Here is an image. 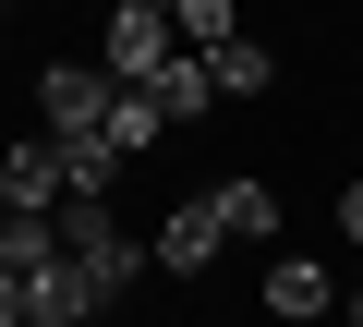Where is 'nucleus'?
Masks as SVG:
<instances>
[{
    "label": "nucleus",
    "instance_id": "nucleus-1",
    "mask_svg": "<svg viewBox=\"0 0 363 327\" xmlns=\"http://www.w3.org/2000/svg\"><path fill=\"white\" fill-rule=\"evenodd\" d=\"M61 243H73V267H85L109 303L145 291V267H157V243H133V231L109 218V194H73V206H61Z\"/></svg>",
    "mask_w": 363,
    "mask_h": 327
},
{
    "label": "nucleus",
    "instance_id": "nucleus-2",
    "mask_svg": "<svg viewBox=\"0 0 363 327\" xmlns=\"http://www.w3.org/2000/svg\"><path fill=\"white\" fill-rule=\"evenodd\" d=\"M182 61V25L157 13V0H109V37H97V73L109 85H157Z\"/></svg>",
    "mask_w": 363,
    "mask_h": 327
},
{
    "label": "nucleus",
    "instance_id": "nucleus-3",
    "mask_svg": "<svg viewBox=\"0 0 363 327\" xmlns=\"http://www.w3.org/2000/svg\"><path fill=\"white\" fill-rule=\"evenodd\" d=\"M121 97H133V85H109L97 61H49V73H37V109H49V145H97Z\"/></svg>",
    "mask_w": 363,
    "mask_h": 327
},
{
    "label": "nucleus",
    "instance_id": "nucleus-4",
    "mask_svg": "<svg viewBox=\"0 0 363 327\" xmlns=\"http://www.w3.org/2000/svg\"><path fill=\"white\" fill-rule=\"evenodd\" d=\"M0 206H13V218H61V206H73V170H61L49 133H25L13 157H0Z\"/></svg>",
    "mask_w": 363,
    "mask_h": 327
},
{
    "label": "nucleus",
    "instance_id": "nucleus-5",
    "mask_svg": "<svg viewBox=\"0 0 363 327\" xmlns=\"http://www.w3.org/2000/svg\"><path fill=\"white\" fill-rule=\"evenodd\" d=\"M218 243H230V231H218V206H206V194H194V206H169V218H157V279H206V267H218Z\"/></svg>",
    "mask_w": 363,
    "mask_h": 327
},
{
    "label": "nucleus",
    "instance_id": "nucleus-6",
    "mask_svg": "<svg viewBox=\"0 0 363 327\" xmlns=\"http://www.w3.org/2000/svg\"><path fill=\"white\" fill-rule=\"evenodd\" d=\"M97 303H109V291L73 267V243H61V267H37V279H25V315H37V327H85Z\"/></svg>",
    "mask_w": 363,
    "mask_h": 327
},
{
    "label": "nucleus",
    "instance_id": "nucleus-7",
    "mask_svg": "<svg viewBox=\"0 0 363 327\" xmlns=\"http://www.w3.org/2000/svg\"><path fill=\"white\" fill-rule=\"evenodd\" d=\"M327 303H339V279H327L315 255H279V267H267V315H279V327H303V315H327Z\"/></svg>",
    "mask_w": 363,
    "mask_h": 327
},
{
    "label": "nucleus",
    "instance_id": "nucleus-8",
    "mask_svg": "<svg viewBox=\"0 0 363 327\" xmlns=\"http://www.w3.org/2000/svg\"><path fill=\"white\" fill-rule=\"evenodd\" d=\"M206 206H218V231H230V243H279V194H267V182H242V170H230V182H206Z\"/></svg>",
    "mask_w": 363,
    "mask_h": 327
},
{
    "label": "nucleus",
    "instance_id": "nucleus-9",
    "mask_svg": "<svg viewBox=\"0 0 363 327\" xmlns=\"http://www.w3.org/2000/svg\"><path fill=\"white\" fill-rule=\"evenodd\" d=\"M145 97H157V109H169V121H206V109H218V73H206V61H194V49H182V61H169V73H157V85H145Z\"/></svg>",
    "mask_w": 363,
    "mask_h": 327
},
{
    "label": "nucleus",
    "instance_id": "nucleus-10",
    "mask_svg": "<svg viewBox=\"0 0 363 327\" xmlns=\"http://www.w3.org/2000/svg\"><path fill=\"white\" fill-rule=\"evenodd\" d=\"M194 61L218 73V97H255V85L279 73V61H267V37H230V49H194Z\"/></svg>",
    "mask_w": 363,
    "mask_h": 327
},
{
    "label": "nucleus",
    "instance_id": "nucleus-11",
    "mask_svg": "<svg viewBox=\"0 0 363 327\" xmlns=\"http://www.w3.org/2000/svg\"><path fill=\"white\" fill-rule=\"evenodd\" d=\"M157 133H169V109H157V97H145V85H133V97H121V109H109V133H97V145H109V157H145V145H157Z\"/></svg>",
    "mask_w": 363,
    "mask_h": 327
},
{
    "label": "nucleus",
    "instance_id": "nucleus-12",
    "mask_svg": "<svg viewBox=\"0 0 363 327\" xmlns=\"http://www.w3.org/2000/svg\"><path fill=\"white\" fill-rule=\"evenodd\" d=\"M61 170H73V194H109V182H121V157H109V145H61Z\"/></svg>",
    "mask_w": 363,
    "mask_h": 327
},
{
    "label": "nucleus",
    "instance_id": "nucleus-13",
    "mask_svg": "<svg viewBox=\"0 0 363 327\" xmlns=\"http://www.w3.org/2000/svg\"><path fill=\"white\" fill-rule=\"evenodd\" d=\"M0 327H37V315H25V279H13V267H0Z\"/></svg>",
    "mask_w": 363,
    "mask_h": 327
},
{
    "label": "nucleus",
    "instance_id": "nucleus-14",
    "mask_svg": "<svg viewBox=\"0 0 363 327\" xmlns=\"http://www.w3.org/2000/svg\"><path fill=\"white\" fill-rule=\"evenodd\" d=\"M339 231H351V243H363V182H351V194H339Z\"/></svg>",
    "mask_w": 363,
    "mask_h": 327
},
{
    "label": "nucleus",
    "instance_id": "nucleus-15",
    "mask_svg": "<svg viewBox=\"0 0 363 327\" xmlns=\"http://www.w3.org/2000/svg\"><path fill=\"white\" fill-rule=\"evenodd\" d=\"M0 267H13V206H0Z\"/></svg>",
    "mask_w": 363,
    "mask_h": 327
},
{
    "label": "nucleus",
    "instance_id": "nucleus-16",
    "mask_svg": "<svg viewBox=\"0 0 363 327\" xmlns=\"http://www.w3.org/2000/svg\"><path fill=\"white\" fill-rule=\"evenodd\" d=\"M351 327H363V279H351Z\"/></svg>",
    "mask_w": 363,
    "mask_h": 327
}]
</instances>
